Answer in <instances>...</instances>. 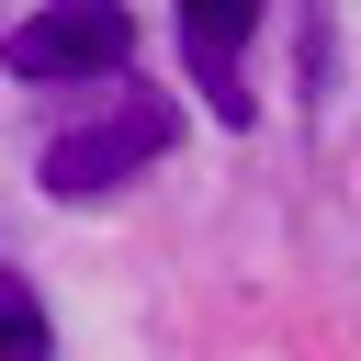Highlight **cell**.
I'll return each mask as SVG.
<instances>
[{
	"instance_id": "277c9868",
	"label": "cell",
	"mask_w": 361,
	"mask_h": 361,
	"mask_svg": "<svg viewBox=\"0 0 361 361\" xmlns=\"http://www.w3.org/2000/svg\"><path fill=\"white\" fill-rule=\"evenodd\" d=\"M0 361H45V305L0 271Z\"/></svg>"
},
{
	"instance_id": "3957f363",
	"label": "cell",
	"mask_w": 361,
	"mask_h": 361,
	"mask_svg": "<svg viewBox=\"0 0 361 361\" xmlns=\"http://www.w3.org/2000/svg\"><path fill=\"white\" fill-rule=\"evenodd\" d=\"M248 34H259V0H180V56H192V79H203L214 124H248V113H259V102H248V79H237Z\"/></svg>"
},
{
	"instance_id": "7a4b0ae2",
	"label": "cell",
	"mask_w": 361,
	"mask_h": 361,
	"mask_svg": "<svg viewBox=\"0 0 361 361\" xmlns=\"http://www.w3.org/2000/svg\"><path fill=\"white\" fill-rule=\"evenodd\" d=\"M124 45H135V23H124V0H45L34 23H11V79H113L124 68Z\"/></svg>"
},
{
	"instance_id": "6da1fadb",
	"label": "cell",
	"mask_w": 361,
	"mask_h": 361,
	"mask_svg": "<svg viewBox=\"0 0 361 361\" xmlns=\"http://www.w3.org/2000/svg\"><path fill=\"white\" fill-rule=\"evenodd\" d=\"M169 135H180V113H169L158 90H124L102 124H68V135L45 147V192H56V203H102V192H124L147 158H169Z\"/></svg>"
}]
</instances>
